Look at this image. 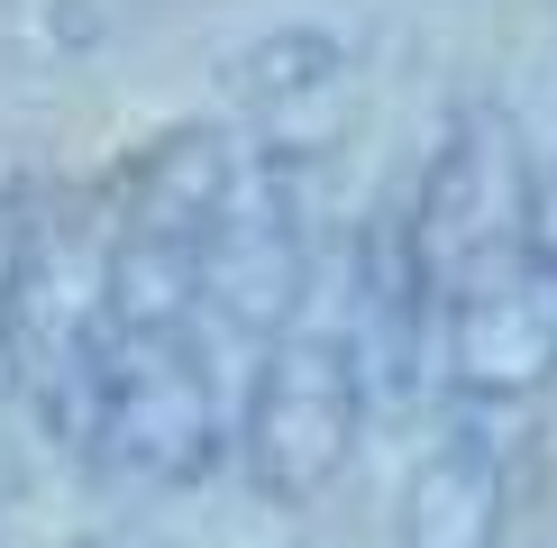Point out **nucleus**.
Listing matches in <instances>:
<instances>
[]
</instances>
